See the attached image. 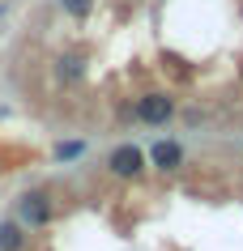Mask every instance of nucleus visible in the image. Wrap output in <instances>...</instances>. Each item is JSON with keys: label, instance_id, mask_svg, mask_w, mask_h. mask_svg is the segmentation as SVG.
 Instances as JSON below:
<instances>
[{"label": "nucleus", "instance_id": "obj_1", "mask_svg": "<svg viewBox=\"0 0 243 251\" xmlns=\"http://www.w3.org/2000/svg\"><path fill=\"white\" fill-rule=\"evenodd\" d=\"M52 217H55V204H52V196L47 192H22L17 196V222L26 226V230H43V226H52Z\"/></svg>", "mask_w": 243, "mask_h": 251}, {"label": "nucleus", "instance_id": "obj_2", "mask_svg": "<svg viewBox=\"0 0 243 251\" xmlns=\"http://www.w3.org/2000/svg\"><path fill=\"white\" fill-rule=\"evenodd\" d=\"M145 149H136V145H115L107 153V171L115 175V179H141L145 175Z\"/></svg>", "mask_w": 243, "mask_h": 251}, {"label": "nucleus", "instance_id": "obj_3", "mask_svg": "<svg viewBox=\"0 0 243 251\" xmlns=\"http://www.w3.org/2000/svg\"><path fill=\"white\" fill-rule=\"evenodd\" d=\"M133 111H136L141 124L162 128V124H171V115H175V98H171V94H141Z\"/></svg>", "mask_w": 243, "mask_h": 251}, {"label": "nucleus", "instance_id": "obj_4", "mask_svg": "<svg viewBox=\"0 0 243 251\" xmlns=\"http://www.w3.org/2000/svg\"><path fill=\"white\" fill-rule=\"evenodd\" d=\"M149 166L162 171V175H175L184 166V145L179 141H154L149 145Z\"/></svg>", "mask_w": 243, "mask_h": 251}, {"label": "nucleus", "instance_id": "obj_5", "mask_svg": "<svg viewBox=\"0 0 243 251\" xmlns=\"http://www.w3.org/2000/svg\"><path fill=\"white\" fill-rule=\"evenodd\" d=\"M26 226L17 222V217H4L0 222V251H26Z\"/></svg>", "mask_w": 243, "mask_h": 251}, {"label": "nucleus", "instance_id": "obj_6", "mask_svg": "<svg viewBox=\"0 0 243 251\" xmlns=\"http://www.w3.org/2000/svg\"><path fill=\"white\" fill-rule=\"evenodd\" d=\"M81 77H85V60H81V55H60V81L73 85V81H81Z\"/></svg>", "mask_w": 243, "mask_h": 251}, {"label": "nucleus", "instance_id": "obj_7", "mask_svg": "<svg viewBox=\"0 0 243 251\" xmlns=\"http://www.w3.org/2000/svg\"><path fill=\"white\" fill-rule=\"evenodd\" d=\"M60 9H64L68 17L85 22V17H90V9H94V0H60Z\"/></svg>", "mask_w": 243, "mask_h": 251}, {"label": "nucleus", "instance_id": "obj_8", "mask_svg": "<svg viewBox=\"0 0 243 251\" xmlns=\"http://www.w3.org/2000/svg\"><path fill=\"white\" fill-rule=\"evenodd\" d=\"M81 153H85V141H60V145H55V158L60 162H73V158H81Z\"/></svg>", "mask_w": 243, "mask_h": 251}]
</instances>
